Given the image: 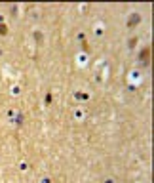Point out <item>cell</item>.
I'll list each match as a JSON object with an SVG mask.
<instances>
[{
    "mask_svg": "<svg viewBox=\"0 0 154 183\" xmlns=\"http://www.w3.org/2000/svg\"><path fill=\"white\" fill-rule=\"evenodd\" d=\"M139 23H141V15H139V13H131L129 19H128V27H129V29H133V27L139 25Z\"/></svg>",
    "mask_w": 154,
    "mask_h": 183,
    "instance_id": "cell-2",
    "label": "cell"
},
{
    "mask_svg": "<svg viewBox=\"0 0 154 183\" xmlns=\"http://www.w3.org/2000/svg\"><path fill=\"white\" fill-rule=\"evenodd\" d=\"M135 44H137V38H131L129 40V48H135Z\"/></svg>",
    "mask_w": 154,
    "mask_h": 183,
    "instance_id": "cell-5",
    "label": "cell"
},
{
    "mask_svg": "<svg viewBox=\"0 0 154 183\" xmlns=\"http://www.w3.org/2000/svg\"><path fill=\"white\" fill-rule=\"evenodd\" d=\"M44 101H46V105H49V103H52V94H48V95H46V99H44Z\"/></svg>",
    "mask_w": 154,
    "mask_h": 183,
    "instance_id": "cell-6",
    "label": "cell"
},
{
    "mask_svg": "<svg viewBox=\"0 0 154 183\" xmlns=\"http://www.w3.org/2000/svg\"><path fill=\"white\" fill-rule=\"evenodd\" d=\"M8 34V27L4 23H0V36H6Z\"/></svg>",
    "mask_w": 154,
    "mask_h": 183,
    "instance_id": "cell-3",
    "label": "cell"
},
{
    "mask_svg": "<svg viewBox=\"0 0 154 183\" xmlns=\"http://www.w3.org/2000/svg\"><path fill=\"white\" fill-rule=\"evenodd\" d=\"M34 38H36V42H42V34H40V33H34Z\"/></svg>",
    "mask_w": 154,
    "mask_h": 183,
    "instance_id": "cell-4",
    "label": "cell"
},
{
    "mask_svg": "<svg viewBox=\"0 0 154 183\" xmlns=\"http://www.w3.org/2000/svg\"><path fill=\"white\" fill-rule=\"evenodd\" d=\"M150 52H152L150 48H145L143 52H141L139 59H141V63H143V65H148V63H150Z\"/></svg>",
    "mask_w": 154,
    "mask_h": 183,
    "instance_id": "cell-1",
    "label": "cell"
}]
</instances>
